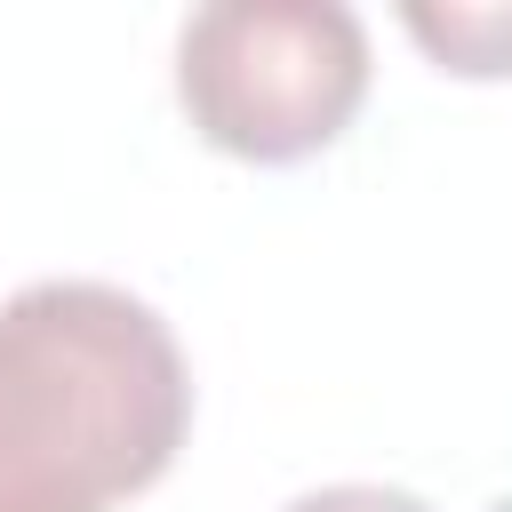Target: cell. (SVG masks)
Wrapping results in <instances>:
<instances>
[{"label":"cell","mask_w":512,"mask_h":512,"mask_svg":"<svg viewBox=\"0 0 512 512\" xmlns=\"http://www.w3.org/2000/svg\"><path fill=\"white\" fill-rule=\"evenodd\" d=\"M192 432L168 320L112 280H32L0 304V512H112Z\"/></svg>","instance_id":"1"},{"label":"cell","mask_w":512,"mask_h":512,"mask_svg":"<svg viewBox=\"0 0 512 512\" xmlns=\"http://www.w3.org/2000/svg\"><path fill=\"white\" fill-rule=\"evenodd\" d=\"M176 96L232 160H304L368 96V24L344 0H208L176 32Z\"/></svg>","instance_id":"2"},{"label":"cell","mask_w":512,"mask_h":512,"mask_svg":"<svg viewBox=\"0 0 512 512\" xmlns=\"http://www.w3.org/2000/svg\"><path fill=\"white\" fill-rule=\"evenodd\" d=\"M408 32L448 72H472V80L512 72V8H408Z\"/></svg>","instance_id":"3"},{"label":"cell","mask_w":512,"mask_h":512,"mask_svg":"<svg viewBox=\"0 0 512 512\" xmlns=\"http://www.w3.org/2000/svg\"><path fill=\"white\" fill-rule=\"evenodd\" d=\"M288 512H432V504L408 496V488H384V480H336V488L296 496Z\"/></svg>","instance_id":"4"}]
</instances>
